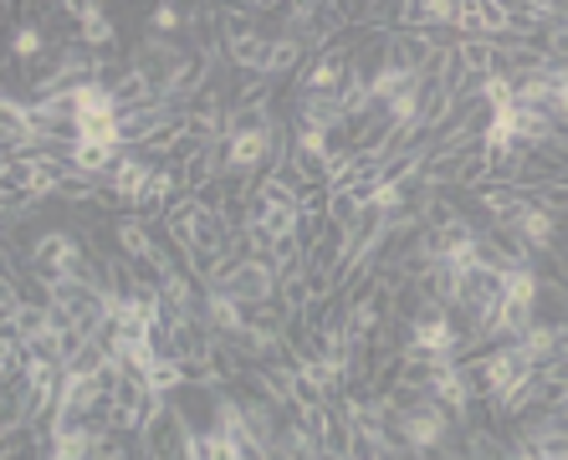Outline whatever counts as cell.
<instances>
[{
  "instance_id": "6da1fadb",
  "label": "cell",
  "mask_w": 568,
  "mask_h": 460,
  "mask_svg": "<svg viewBox=\"0 0 568 460\" xmlns=\"http://www.w3.org/2000/svg\"><path fill=\"white\" fill-rule=\"evenodd\" d=\"M211 287L225 292V297H236V303H246V307H256V303H272V297L282 292V282H277V272H272V262H262V256H241V251L231 246Z\"/></svg>"
},
{
  "instance_id": "7a4b0ae2",
  "label": "cell",
  "mask_w": 568,
  "mask_h": 460,
  "mask_svg": "<svg viewBox=\"0 0 568 460\" xmlns=\"http://www.w3.org/2000/svg\"><path fill=\"white\" fill-rule=\"evenodd\" d=\"M144 456L149 460H205V450H200V430L190 425V415L174 405V399H164V409L149 415Z\"/></svg>"
},
{
  "instance_id": "3957f363",
  "label": "cell",
  "mask_w": 568,
  "mask_h": 460,
  "mask_svg": "<svg viewBox=\"0 0 568 460\" xmlns=\"http://www.w3.org/2000/svg\"><path fill=\"white\" fill-rule=\"evenodd\" d=\"M450 425H456V415L425 395L415 409H405V456L425 460V456H436V450H446L450 446Z\"/></svg>"
},
{
  "instance_id": "277c9868",
  "label": "cell",
  "mask_w": 568,
  "mask_h": 460,
  "mask_svg": "<svg viewBox=\"0 0 568 460\" xmlns=\"http://www.w3.org/2000/svg\"><path fill=\"white\" fill-rule=\"evenodd\" d=\"M348 78H354V47H348V41H338V47H323V52H313L303 62V72H297V98H303V92L338 98V92L348 88Z\"/></svg>"
},
{
  "instance_id": "5b68a950",
  "label": "cell",
  "mask_w": 568,
  "mask_h": 460,
  "mask_svg": "<svg viewBox=\"0 0 568 460\" xmlns=\"http://www.w3.org/2000/svg\"><path fill=\"white\" fill-rule=\"evenodd\" d=\"M277 149V129L266 133H231L225 139V174H256Z\"/></svg>"
},
{
  "instance_id": "8992f818",
  "label": "cell",
  "mask_w": 568,
  "mask_h": 460,
  "mask_svg": "<svg viewBox=\"0 0 568 460\" xmlns=\"http://www.w3.org/2000/svg\"><path fill=\"white\" fill-rule=\"evenodd\" d=\"M200 317H205V328H211L215 338H236V333L246 328V303H236V297H225V292L205 287Z\"/></svg>"
},
{
  "instance_id": "52a82bcc",
  "label": "cell",
  "mask_w": 568,
  "mask_h": 460,
  "mask_svg": "<svg viewBox=\"0 0 568 460\" xmlns=\"http://www.w3.org/2000/svg\"><path fill=\"white\" fill-rule=\"evenodd\" d=\"M272 47H277V37H262V31H256V37L236 41L225 57H231V67H236V72H246V78H266V82H272Z\"/></svg>"
},
{
  "instance_id": "ba28073f",
  "label": "cell",
  "mask_w": 568,
  "mask_h": 460,
  "mask_svg": "<svg viewBox=\"0 0 568 460\" xmlns=\"http://www.w3.org/2000/svg\"><path fill=\"white\" fill-rule=\"evenodd\" d=\"M113 236H119V256L123 262H144V256H154L159 251V236L149 231L139 215H123V221H113Z\"/></svg>"
},
{
  "instance_id": "9c48e42d",
  "label": "cell",
  "mask_w": 568,
  "mask_h": 460,
  "mask_svg": "<svg viewBox=\"0 0 568 460\" xmlns=\"http://www.w3.org/2000/svg\"><path fill=\"white\" fill-rule=\"evenodd\" d=\"M517 440H528V446H538L542 456H554V460H568V425H558V415H542V420L523 425Z\"/></svg>"
},
{
  "instance_id": "30bf717a",
  "label": "cell",
  "mask_w": 568,
  "mask_h": 460,
  "mask_svg": "<svg viewBox=\"0 0 568 460\" xmlns=\"http://www.w3.org/2000/svg\"><path fill=\"white\" fill-rule=\"evenodd\" d=\"M119 159H123V149H113V144H88V139H78V144H72V170L88 174V180H103Z\"/></svg>"
},
{
  "instance_id": "8fae6325",
  "label": "cell",
  "mask_w": 568,
  "mask_h": 460,
  "mask_svg": "<svg viewBox=\"0 0 568 460\" xmlns=\"http://www.w3.org/2000/svg\"><path fill=\"white\" fill-rule=\"evenodd\" d=\"M456 57H462L466 82H487L497 72V41H456Z\"/></svg>"
},
{
  "instance_id": "7c38bea8",
  "label": "cell",
  "mask_w": 568,
  "mask_h": 460,
  "mask_svg": "<svg viewBox=\"0 0 568 460\" xmlns=\"http://www.w3.org/2000/svg\"><path fill=\"white\" fill-rule=\"evenodd\" d=\"M523 348H528V358L532 364H548V358H558L564 354V333H558V323H548V317H538L528 333H523Z\"/></svg>"
},
{
  "instance_id": "4fadbf2b",
  "label": "cell",
  "mask_w": 568,
  "mask_h": 460,
  "mask_svg": "<svg viewBox=\"0 0 568 460\" xmlns=\"http://www.w3.org/2000/svg\"><path fill=\"white\" fill-rule=\"evenodd\" d=\"M41 57H47V37H41V27H21L11 37V62H27V67H37Z\"/></svg>"
},
{
  "instance_id": "5bb4252c",
  "label": "cell",
  "mask_w": 568,
  "mask_h": 460,
  "mask_svg": "<svg viewBox=\"0 0 568 460\" xmlns=\"http://www.w3.org/2000/svg\"><path fill=\"white\" fill-rule=\"evenodd\" d=\"M144 21H149V37H170V31L185 27V11H180V6H170V0H159Z\"/></svg>"
},
{
  "instance_id": "9a60e30c",
  "label": "cell",
  "mask_w": 568,
  "mask_h": 460,
  "mask_svg": "<svg viewBox=\"0 0 568 460\" xmlns=\"http://www.w3.org/2000/svg\"><path fill=\"white\" fill-rule=\"evenodd\" d=\"M513 88H517V82L507 78V72H491V78L481 82V103H487V108H507V103H513Z\"/></svg>"
},
{
  "instance_id": "2e32d148",
  "label": "cell",
  "mask_w": 568,
  "mask_h": 460,
  "mask_svg": "<svg viewBox=\"0 0 568 460\" xmlns=\"http://www.w3.org/2000/svg\"><path fill=\"white\" fill-rule=\"evenodd\" d=\"M456 31H462L466 41H487V31H481V6H476V0L456 6Z\"/></svg>"
},
{
  "instance_id": "e0dca14e",
  "label": "cell",
  "mask_w": 568,
  "mask_h": 460,
  "mask_svg": "<svg viewBox=\"0 0 568 460\" xmlns=\"http://www.w3.org/2000/svg\"><path fill=\"white\" fill-rule=\"evenodd\" d=\"M513 460H554V456H542L538 446H528V440H517V446H513Z\"/></svg>"
}]
</instances>
